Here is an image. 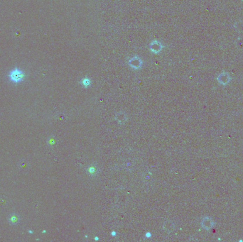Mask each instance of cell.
<instances>
[{"instance_id": "obj_2", "label": "cell", "mask_w": 243, "mask_h": 242, "mask_svg": "<svg viewBox=\"0 0 243 242\" xmlns=\"http://www.w3.org/2000/svg\"><path fill=\"white\" fill-rule=\"evenodd\" d=\"M124 114L123 113H120V114H118L117 115V121H118L119 122H120V123H122V122H125V119H123V117H125V116L124 117Z\"/></svg>"}, {"instance_id": "obj_1", "label": "cell", "mask_w": 243, "mask_h": 242, "mask_svg": "<svg viewBox=\"0 0 243 242\" xmlns=\"http://www.w3.org/2000/svg\"><path fill=\"white\" fill-rule=\"evenodd\" d=\"M9 77H10L11 80L14 83H19L23 80L24 75L23 72L19 70V69H14L11 72Z\"/></svg>"}]
</instances>
